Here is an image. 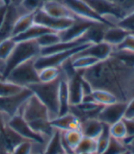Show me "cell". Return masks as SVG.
Wrapping results in <instances>:
<instances>
[{
    "mask_svg": "<svg viewBox=\"0 0 134 154\" xmlns=\"http://www.w3.org/2000/svg\"><path fill=\"white\" fill-rule=\"evenodd\" d=\"M35 59L29 60L15 67L6 77L5 79L20 85L21 87H28L32 84L40 82L39 72L35 68Z\"/></svg>",
    "mask_w": 134,
    "mask_h": 154,
    "instance_id": "5",
    "label": "cell"
},
{
    "mask_svg": "<svg viewBox=\"0 0 134 154\" xmlns=\"http://www.w3.org/2000/svg\"><path fill=\"white\" fill-rule=\"evenodd\" d=\"M133 119H134V118H133Z\"/></svg>",
    "mask_w": 134,
    "mask_h": 154,
    "instance_id": "54",
    "label": "cell"
},
{
    "mask_svg": "<svg viewBox=\"0 0 134 154\" xmlns=\"http://www.w3.org/2000/svg\"><path fill=\"white\" fill-rule=\"evenodd\" d=\"M93 87L112 93L119 102L128 103L134 96V67L111 55L91 68L77 71Z\"/></svg>",
    "mask_w": 134,
    "mask_h": 154,
    "instance_id": "1",
    "label": "cell"
},
{
    "mask_svg": "<svg viewBox=\"0 0 134 154\" xmlns=\"http://www.w3.org/2000/svg\"><path fill=\"white\" fill-rule=\"evenodd\" d=\"M44 154H67L63 144L62 130L55 128L52 136L47 142Z\"/></svg>",
    "mask_w": 134,
    "mask_h": 154,
    "instance_id": "22",
    "label": "cell"
},
{
    "mask_svg": "<svg viewBox=\"0 0 134 154\" xmlns=\"http://www.w3.org/2000/svg\"><path fill=\"white\" fill-rule=\"evenodd\" d=\"M7 9H8V6L6 5H1L0 6V28L2 26V23L4 21V18L7 13Z\"/></svg>",
    "mask_w": 134,
    "mask_h": 154,
    "instance_id": "44",
    "label": "cell"
},
{
    "mask_svg": "<svg viewBox=\"0 0 134 154\" xmlns=\"http://www.w3.org/2000/svg\"><path fill=\"white\" fill-rule=\"evenodd\" d=\"M115 50L128 51L134 52V34L129 33L127 37L123 40V42L115 48Z\"/></svg>",
    "mask_w": 134,
    "mask_h": 154,
    "instance_id": "39",
    "label": "cell"
},
{
    "mask_svg": "<svg viewBox=\"0 0 134 154\" xmlns=\"http://www.w3.org/2000/svg\"><path fill=\"white\" fill-rule=\"evenodd\" d=\"M117 26L125 29L129 33L134 34V10L122 17L117 23Z\"/></svg>",
    "mask_w": 134,
    "mask_h": 154,
    "instance_id": "36",
    "label": "cell"
},
{
    "mask_svg": "<svg viewBox=\"0 0 134 154\" xmlns=\"http://www.w3.org/2000/svg\"><path fill=\"white\" fill-rule=\"evenodd\" d=\"M59 101H60L59 116L67 114L69 112V108H70L69 94H68V82H67V79H65L62 75H61V83H60Z\"/></svg>",
    "mask_w": 134,
    "mask_h": 154,
    "instance_id": "26",
    "label": "cell"
},
{
    "mask_svg": "<svg viewBox=\"0 0 134 154\" xmlns=\"http://www.w3.org/2000/svg\"><path fill=\"white\" fill-rule=\"evenodd\" d=\"M48 32H54L43 26L38 25V24H33L30 29H28L25 32L17 35V37H14L13 38L15 40L16 42H25V41H33L37 40L38 38L41 37L42 35L48 33Z\"/></svg>",
    "mask_w": 134,
    "mask_h": 154,
    "instance_id": "23",
    "label": "cell"
},
{
    "mask_svg": "<svg viewBox=\"0 0 134 154\" xmlns=\"http://www.w3.org/2000/svg\"><path fill=\"white\" fill-rule=\"evenodd\" d=\"M46 14L58 18H75V15L63 3L58 0H50L43 3L42 8Z\"/></svg>",
    "mask_w": 134,
    "mask_h": 154,
    "instance_id": "15",
    "label": "cell"
},
{
    "mask_svg": "<svg viewBox=\"0 0 134 154\" xmlns=\"http://www.w3.org/2000/svg\"><path fill=\"white\" fill-rule=\"evenodd\" d=\"M43 5L42 0H22L20 7L27 13H34L42 8Z\"/></svg>",
    "mask_w": 134,
    "mask_h": 154,
    "instance_id": "37",
    "label": "cell"
},
{
    "mask_svg": "<svg viewBox=\"0 0 134 154\" xmlns=\"http://www.w3.org/2000/svg\"><path fill=\"white\" fill-rule=\"evenodd\" d=\"M68 82V94L70 106L79 105L84 97L82 89V76L79 72H76L72 78L67 80Z\"/></svg>",
    "mask_w": 134,
    "mask_h": 154,
    "instance_id": "17",
    "label": "cell"
},
{
    "mask_svg": "<svg viewBox=\"0 0 134 154\" xmlns=\"http://www.w3.org/2000/svg\"><path fill=\"white\" fill-rule=\"evenodd\" d=\"M84 1L111 26L117 25L122 17L128 15L110 0H84Z\"/></svg>",
    "mask_w": 134,
    "mask_h": 154,
    "instance_id": "6",
    "label": "cell"
},
{
    "mask_svg": "<svg viewBox=\"0 0 134 154\" xmlns=\"http://www.w3.org/2000/svg\"><path fill=\"white\" fill-rule=\"evenodd\" d=\"M131 153H132V152H131Z\"/></svg>",
    "mask_w": 134,
    "mask_h": 154,
    "instance_id": "55",
    "label": "cell"
},
{
    "mask_svg": "<svg viewBox=\"0 0 134 154\" xmlns=\"http://www.w3.org/2000/svg\"><path fill=\"white\" fill-rule=\"evenodd\" d=\"M40 53L41 47L37 43L36 40L17 42L12 53L6 61L5 71L3 73L4 79L15 67L29 60L37 58L40 56Z\"/></svg>",
    "mask_w": 134,
    "mask_h": 154,
    "instance_id": "4",
    "label": "cell"
},
{
    "mask_svg": "<svg viewBox=\"0 0 134 154\" xmlns=\"http://www.w3.org/2000/svg\"><path fill=\"white\" fill-rule=\"evenodd\" d=\"M127 106L128 103L123 102H117L108 106H105L99 112L98 119L103 124L111 126L124 118Z\"/></svg>",
    "mask_w": 134,
    "mask_h": 154,
    "instance_id": "12",
    "label": "cell"
},
{
    "mask_svg": "<svg viewBox=\"0 0 134 154\" xmlns=\"http://www.w3.org/2000/svg\"><path fill=\"white\" fill-rule=\"evenodd\" d=\"M2 2H3L6 6L10 5V0H2Z\"/></svg>",
    "mask_w": 134,
    "mask_h": 154,
    "instance_id": "47",
    "label": "cell"
},
{
    "mask_svg": "<svg viewBox=\"0 0 134 154\" xmlns=\"http://www.w3.org/2000/svg\"><path fill=\"white\" fill-rule=\"evenodd\" d=\"M128 149H129L127 145L123 141L116 140L111 137L108 146L107 147V149L102 154H122L126 152Z\"/></svg>",
    "mask_w": 134,
    "mask_h": 154,
    "instance_id": "33",
    "label": "cell"
},
{
    "mask_svg": "<svg viewBox=\"0 0 134 154\" xmlns=\"http://www.w3.org/2000/svg\"><path fill=\"white\" fill-rule=\"evenodd\" d=\"M110 139L111 136L109 133V126L104 124L103 130L97 139V151H95V154H102L105 151V149L108 146Z\"/></svg>",
    "mask_w": 134,
    "mask_h": 154,
    "instance_id": "31",
    "label": "cell"
},
{
    "mask_svg": "<svg viewBox=\"0 0 134 154\" xmlns=\"http://www.w3.org/2000/svg\"><path fill=\"white\" fill-rule=\"evenodd\" d=\"M36 42L39 44L41 49H42L59 43L61 42V38L58 32H48L38 38Z\"/></svg>",
    "mask_w": 134,
    "mask_h": 154,
    "instance_id": "30",
    "label": "cell"
},
{
    "mask_svg": "<svg viewBox=\"0 0 134 154\" xmlns=\"http://www.w3.org/2000/svg\"><path fill=\"white\" fill-rule=\"evenodd\" d=\"M125 119H133L134 118V97L128 102L127 109L125 112Z\"/></svg>",
    "mask_w": 134,
    "mask_h": 154,
    "instance_id": "42",
    "label": "cell"
},
{
    "mask_svg": "<svg viewBox=\"0 0 134 154\" xmlns=\"http://www.w3.org/2000/svg\"><path fill=\"white\" fill-rule=\"evenodd\" d=\"M34 13H27L17 18L12 31V38L25 32L34 24Z\"/></svg>",
    "mask_w": 134,
    "mask_h": 154,
    "instance_id": "25",
    "label": "cell"
},
{
    "mask_svg": "<svg viewBox=\"0 0 134 154\" xmlns=\"http://www.w3.org/2000/svg\"><path fill=\"white\" fill-rule=\"evenodd\" d=\"M8 125L26 140L39 143H47L50 140V138H47L33 130L20 114L15 115L14 117H12L8 120Z\"/></svg>",
    "mask_w": 134,
    "mask_h": 154,
    "instance_id": "9",
    "label": "cell"
},
{
    "mask_svg": "<svg viewBox=\"0 0 134 154\" xmlns=\"http://www.w3.org/2000/svg\"><path fill=\"white\" fill-rule=\"evenodd\" d=\"M91 43H86L82 46H79L77 48H74L73 50L63 51V52H57L50 55L45 56H38L35 59V68L37 71H40L41 69L46 68V67H60L66 60L73 57L75 54H77L81 51L85 50L86 47H88Z\"/></svg>",
    "mask_w": 134,
    "mask_h": 154,
    "instance_id": "7",
    "label": "cell"
},
{
    "mask_svg": "<svg viewBox=\"0 0 134 154\" xmlns=\"http://www.w3.org/2000/svg\"><path fill=\"white\" fill-rule=\"evenodd\" d=\"M17 42L13 38H8L0 42V60L6 62L12 53Z\"/></svg>",
    "mask_w": 134,
    "mask_h": 154,
    "instance_id": "34",
    "label": "cell"
},
{
    "mask_svg": "<svg viewBox=\"0 0 134 154\" xmlns=\"http://www.w3.org/2000/svg\"><path fill=\"white\" fill-rule=\"evenodd\" d=\"M115 51V47L105 42H101L99 43H92L88 47H86L85 50L81 51L77 54H82V55H88L92 56L95 59L99 61H103L108 59V57L112 55V53Z\"/></svg>",
    "mask_w": 134,
    "mask_h": 154,
    "instance_id": "16",
    "label": "cell"
},
{
    "mask_svg": "<svg viewBox=\"0 0 134 154\" xmlns=\"http://www.w3.org/2000/svg\"><path fill=\"white\" fill-rule=\"evenodd\" d=\"M24 14H27V12H25L20 6H15L12 4L8 6L4 21L0 28V42L8 38H12V31L16 21L18 17Z\"/></svg>",
    "mask_w": 134,
    "mask_h": 154,
    "instance_id": "14",
    "label": "cell"
},
{
    "mask_svg": "<svg viewBox=\"0 0 134 154\" xmlns=\"http://www.w3.org/2000/svg\"><path fill=\"white\" fill-rule=\"evenodd\" d=\"M0 79H4V76L1 72H0Z\"/></svg>",
    "mask_w": 134,
    "mask_h": 154,
    "instance_id": "50",
    "label": "cell"
},
{
    "mask_svg": "<svg viewBox=\"0 0 134 154\" xmlns=\"http://www.w3.org/2000/svg\"><path fill=\"white\" fill-rule=\"evenodd\" d=\"M18 114L36 132L47 138L52 136L55 128L51 124L48 109L34 94L23 104Z\"/></svg>",
    "mask_w": 134,
    "mask_h": 154,
    "instance_id": "2",
    "label": "cell"
},
{
    "mask_svg": "<svg viewBox=\"0 0 134 154\" xmlns=\"http://www.w3.org/2000/svg\"><path fill=\"white\" fill-rule=\"evenodd\" d=\"M74 18H58L46 14L43 10L39 9L34 13V23L43 26L54 32L64 30L72 25Z\"/></svg>",
    "mask_w": 134,
    "mask_h": 154,
    "instance_id": "10",
    "label": "cell"
},
{
    "mask_svg": "<svg viewBox=\"0 0 134 154\" xmlns=\"http://www.w3.org/2000/svg\"><path fill=\"white\" fill-rule=\"evenodd\" d=\"M125 127H126V130H127V134H128V138L123 141L125 144L128 140H129L130 139H132L134 137V119H122Z\"/></svg>",
    "mask_w": 134,
    "mask_h": 154,
    "instance_id": "41",
    "label": "cell"
},
{
    "mask_svg": "<svg viewBox=\"0 0 134 154\" xmlns=\"http://www.w3.org/2000/svg\"><path fill=\"white\" fill-rule=\"evenodd\" d=\"M21 2H22V0H10V4L15 5V6H20Z\"/></svg>",
    "mask_w": 134,
    "mask_h": 154,
    "instance_id": "45",
    "label": "cell"
},
{
    "mask_svg": "<svg viewBox=\"0 0 134 154\" xmlns=\"http://www.w3.org/2000/svg\"><path fill=\"white\" fill-rule=\"evenodd\" d=\"M128 34H129L128 31L120 28L117 25L110 26L106 30L103 42H105L116 48L118 45H120L123 42V40L127 37Z\"/></svg>",
    "mask_w": 134,
    "mask_h": 154,
    "instance_id": "21",
    "label": "cell"
},
{
    "mask_svg": "<svg viewBox=\"0 0 134 154\" xmlns=\"http://www.w3.org/2000/svg\"><path fill=\"white\" fill-rule=\"evenodd\" d=\"M104 128V124L98 119H88L82 121L81 131L84 137L97 140L101 134Z\"/></svg>",
    "mask_w": 134,
    "mask_h": 154,
    "instance_id": "20",
    "label": "cell"
},
{
    "mask_svg": "<svg viewBox=\"0 0 134 154\" xmlns=\"http://www.w3.org/2000/svg\"><path fill=\"white\" fill-rule=\"evenodd\" d=\"M98 62L100 61L88 55L75 54L73 57H72V65L75 71H82L91 68Z\"/></svg>",
    "mask_w": 134,
    "mask_h": 154,
    "instance_id": "24",
    "label": "cell"
},
{
    "mask_svg": "<svg viewBox=\"0 0 134 154\" xmlns=\"http://www.w3.org/2000/svg\"><path fill=\"white\" fill-rule=\"evenodd\" d=\"M42 1H43V3H44V2H46V1H50V0H42ZM58 1H62V0H58Z\"/></svg>",
    "mask_w": 134,
    "mask_h": 154,
    "instance_id": "52",
    "label": "cell"
},
{
    "mask_svg": "<svg viewBox=\"0 0 134 154\" xmlns=\"http://www.w3.org/2000/svg\"><path fill=\"white\" fill-rule=\"evenodd\" d=\"M8 120H9V119L7 117V116H5L2 113H0V136H1V134H2L5 127L7 126Z\"/></svg>",
    "mask_w": 134,
    "mask_h": 154,
    "instance_id": "43",
    "label": "cell"
},
{
    "mask_svg": "<svg viewBox=\"0 0 134 154\" xmlns=\"http://www.w3.org/2000/svg\"><path fill=\"white\" fill-rule=\"evenodd\" d=\"M32 94L30 88L25 87L21 92L16 94L0 97V113L4 114L10 119L15 115L20 113L21 106Z\"/></svg>",
    "mask_w": 134,
    "mask_h": 154,
    "instance_id": "8",
    "label": "cell"
},
{
    "mask_svg": "<svg viewBox=\"0 0 134 154\" xmlns=\"http://www.w3.org/2000/svg\"><path fill=\"white\" fill-rule=\"evenodd\" d=\"M95 22L76 17L70 27L58 32L61 42H73L82 38L87 29Z\"/></svg>",
    "mask_w": 134,
    "mask_h": 154,
    "instance_id": "13",
    "label": "cell"
},
{
    "mask_svg": "<svg viewBox=\"0 0 134 154\" xmlns=\"http://www.w3.org/2000/svg\"><path fill=\"white\" fill-rule=\"evenodd\" d=\"M108 27L110 26L104 23L95 22L87 29L83 37L88 43H99L104 41V35Z\"/></svg>",
    "mask_w": 134,
    "mask_h": 154,
    "instance_id": "19",
    "label": "cell"
},
{
    "mask_svg": "<svg viewBox=\"0 0 134 154\" xmlns=\"http://www.w3.org/2000/svg\"><path fill=\"white\" fill-rule=\"evenodd\" d=\"M133 139H134V137H133V138H132V139H130V140H128V141H127V142H126V145H127V144H128V143H129V141H130V140H133Z\"/></svg>",
    "mask_w": 134,
    "mask_h": 154,
    "instance_id": "51",
    "label": "cell"
},
{
    "mask_svg": "<svg viewBox=\"0 0 134 154\" xmlns=\"http://www.w3.org/2000/svg\"><path fill=\"white\" fill-rule=\"evenodd\" d=\"M1 5H5V4L2 2V0H0V6H1Z\"/></svg>",
    "mask_w": 134,
    "mask_h": 154,
    "instance_id": "53",
    "label": "cell"
},
{
    "mask_svg": "<svg viewBox=\"0 0 134 154\" xmlns=\"http://www.w3.org/2000/svg\"><path fill=\"white\" fill-rule=\"evenodd\" d=\"M51 124L54 128L65 131L72 129H81L82 121L76 116L68 112L67 114L59 116V117L51 120Z\"/></svg>",
    "mask_w": 134,
    "mask_h": 154,
    "instance_id": "18",
    "label": "cell"
},
{
    "mask_svg": "<svg viewBox=\"0 0 134 154\" xmlns=\"http://www.w3.org/2000/svg\"><path fill=\"white\" fill-rule=\"evenodd\" d=\"M75 154H94L91 152H78V153H75Z\"/></svg>",
    "mask_w": 134,
    "mask_h": 154,
    "instance_id": "48",
    "label": "cell"
},
{
    "mask_svg": "<svg viewBox=\"0 0 134 154\" xmlns=\"http://www.w3.org/2000/svg\"><path fill=\"white\" fill-rule=\"evenodd\" d=\"M92 95L95 102L103 106L119 102L117 97L112 93L103 89H94Z\"/></svg>",
    "mask_w": 134,
    "mask_h": 154,
    "instance_id": "27",
    "label": "cell"
},
{
    "mask_svg": "<svg viewBox=\"0 0 134 154\" xmlns=\"http://www.w3.org/2000/svg\"><path fill=\"white\" fill-rule=\"evenodd\" d=\"M95 151H97V140L87 138V137H83L78 147L76 148L74 153L91 152V153L95 154Z\"/></svg>",
    "mask_w": 134,
    "mask_h": 154,
    "instance_id": "35",
    "label": "cell"
},
{
    "mask_svg": "<svg viewBox=\"0 0 134 154\" xmlns=\"http://www.w3.org/2000/svg\"><path fill=\"white\" fill-rule=\"evenodd\" d=\"M39 72V80L42 83L52 82L56 79L60 78L61 76V69L60 67H46L41 69Z\"/></svg>",
    "mask_w": 134,
    "mask_h": 154,
    "instance_id": "28",
    "label": "cell"
},
{
    "mask_svg": "<svg viewBox=\"0 0 134 154\" xmlns=\"http://www.w3.org/2000/svg\"><path fill=\"white\" fill-rule=\"evenodd\" d=\"M110 1L127 14L134 10V0H110Z\"/></svg>",
    "mask_w": 134,
    "mask_h": 154,
    "instance_id": "40",
    "label": "cell"
},
{
    "mask_svg": "<svg viewBox=\"0 0 134 154\" xmlns=\"http://www.w3.org/2000/svg\"><path fill=\"white\" fill-rule=\"evenodd\" d=\"M11 152L12 154H32V141L23 140L17 144Z\"/></svg>",
    "mask_w": 134,
    "mask_h": 154,
    "instance_id": "38",
    "label": "cell"
},
{
    "mask_svg": "<svg viewBox=\"0 0 134 154\" xmlns=\"http://www.w3.org/2000/svg\"><path fill=\"white\" fill-rule=\"evenodd\" d=\"M109 133L112 138L121 141H124L128 138L126 127L122 119L109 126Z\"/></svg>",
    "mask_w": 134,
    "mask_h": 154,
    "instance_id": "32",
    "label": "cell"
},
{
    "mask_svg": "<svg viewBox=\"0 0 134 154\" xmlns=\"http://www.w3.org/2000/svg\"><path fill=\"white\" fill-rule=\"evenodd\" d=\"M62 1L75 15V17L85 18L93 22H100L111 26L103 17L95 13L84 0H62Z\"/></svg>",
    "mask_w": 134,
    "mask_h": 154,
    "instance_id": "11",
    "label": "cell"
},
{
    "mask_svg": "<svg viewBox=\"0 0 134 154\" xmlns=\"http://www.w3.org/2000/svg\"><path fill=\"white\" fill-rule=\"evenodd\" d=\"M122 154H132V153H131V151H130L129 149H128L126 152H124V153H122Z\"/></svg>",
    "mask_w": 134,
    "mask_h": 154,
    "instance_id": "49",
    "label": "cell"
},
{
    "mask_svg": "<svg viewBox=\"0 0 134 154\" xmlns=\"http://www.w3.org/2000/svg\"><path fill=\"white\" fill-rule=\"evenodd\" d=\"M0 154H12V152L8 150H0Z\"/></svg>",
    "mask_w": 134,
    "mask_h": 154,
    "instance_id": "46",
    "label": "cell"
},
{
    "mask_svg": "<svg viewBox=\"0 0 134 154\" xmlns=\"http://www.w3.org/2000/svg\"><path fill=\"white\" fill-rule=\"evenodd\" d=\"M60 83H61V76L60 78L56 79L52 82H49V83L38 82L36 84H32L30 86H28V88H30L32 91V93L47 107L51 121L59 116Z\"/></svg>",
    "mask_w": 134,
    "mask_h": 154,
    "instance_id": "3",
    "label": "cell"
},
{
    "mask_svg": "<svg viewBox=\"0 0 134 154\" xmlns=\"http://www.w3.org/2000/svg\"><path fill=\"white\" fill-rule=\"evenodd\" d=\"M25 87H21L6 79H0V97H5L21 92Z\"/></svg>",
    "mask_w": 134,
    "mask_h": 154,
    "instance_id": "29",
    "label": "cell"
}]
</instances>
